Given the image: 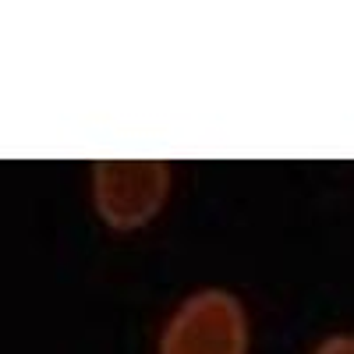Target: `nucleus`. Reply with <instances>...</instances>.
<instances>
[{
  "label": "nucleus",
  "mask_w": 354,
  "mask_h": 354,
  "mask_svg": "<svg viewBox=\"0 0 354 354\" xmlns=\"http://www.w3.org/2000/svg\"><path fill=\"white\" fill-rule=\"evenodd\" d=\"M170 192V167L163 160H100L93 167V202L106 227H145Z\"/></svg>",
  "instance_id": "nucleus-2"
},
{
  "label": "nucleus",
  "mask_w": 354,
  "mask_h": 354,
  "mask_svg": "<svg viewBox=\"0 0 354 354\" xmlns=\"http://www.w3.org/2000/svg\"><path fill=\"white\" fill-rule=\"evenodd\" d=\"M248 319L230 290H198L177 305L160 333L156 354H245Z\"/></svg>",
  "instance_id": "nucleus-1"
},
{
  "label": "nucleus",
  "mask_w": 354,
  "mask_h": 354,
  "mask_svg": "<svg viewBox=\"0 0 354 354\" xmlns=\"http://www.w3.org/2000/svg\"><path fill=\"white\" fill-rule=\"evenodd\" d=\"M315 354H354V333H337V337H326Z\"/></svg>",
  "instance_id": "nucleus-3"
}]
</instances>
